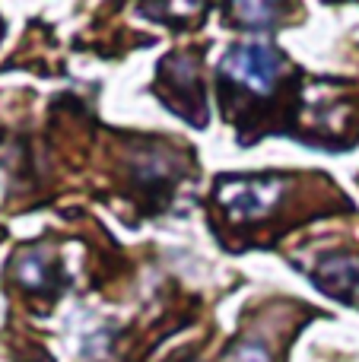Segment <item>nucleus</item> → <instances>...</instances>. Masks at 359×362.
<instances>
[{"label": "nucleus", "instance_id": "nucleus-3", "mask_svg": "<svg viewBox=\"0 0 359 362\" xmlns=\"http://www.w3.org/2000/svg\"><path fill=\"white\" fill-rule=\"evenodd\" d=\"M315 283L334 299L359 305V257H331L315 274Z\"/></svg>", "mask_w": 359, "mask_h": 362}, {"label": "nucleus", "instance_id": "nucleus-4", "mask_svg": "<svg viewBox=\"0 0 359 362\" xmlns=\"http://www.w3.org/2000/svg\"><path fill=\"white\" fill-rule=\"evenodd\" d=\"M233 362H271V356H267V350L261 344H245L239 353H235Z\"/></svg>", "mask_w": 359, "mask_h": 362}, {"label": "nucleus", "instance_id": "nucleus-1", "mask_svg": "<svg viewBox=\"0 0 359 362\" xmlns=\"http://www.w3.org/2000/svg\"><path fill=\"white\" fill-rule=\"evenodd\" d=\"M280 67H283V57L271 48V45H235L226 57H223V80L235 83V86L248 89L254 95H267L273 93L280 80Z\"/></svg>", "mask_w": 359, "mask_h": 362}, {"label": "nucleus", "instance_id": "nucleus-2", "mask_svg": "<svg viewBox=\"0 0 359 362\" xmlns=\"http://www.w3.org/2000/svg\"><path fill=\"white\" fill-rule=\"evenodd\" d=\"M283 181L280 178H242L226 191V210L233 219H261L280 200Z\"/></svg>", "mask_w": 359, "mask_h": 362}]
</instances>
